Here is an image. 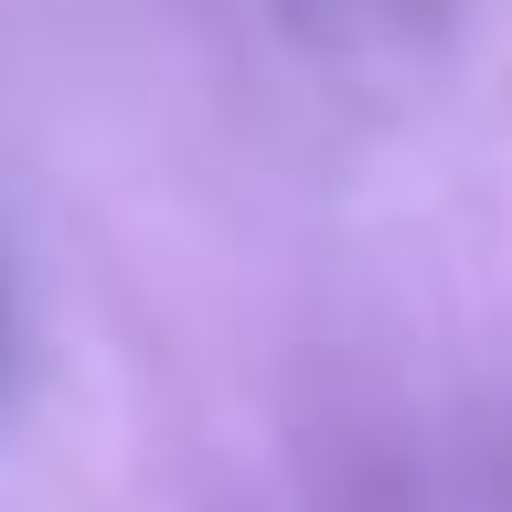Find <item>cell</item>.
<instances>
[]
</instances>
